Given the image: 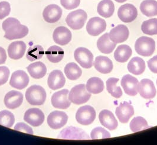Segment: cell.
<instances>
[{"label": "cell", "mask_w": 157, "mask_h": 145, "mask_svg": "<svg viewBox=\"0 0 157 145\" xmlns=\"http://www.w3.org/2000/svg\"><path fill=\"white\" fill-rule=\"evenodd\" d=\"M15 122V117L13 113L8 110L0 112V125L10 128Z\"/></svg>", "instance_id": "cell-39"}, {"label": "cell", "mask_w": 157, "mask_h": 145, "mask_svg": "<svg viewBox=\"0 0 157 145\" xmlns=\"http://www.w3.org/2000/svg\"><path fill=\"white\" fill-rule=\"evenodd\" d=\"M118 17L124 23H131L138 16V11L134 5L125 4L121 6L118 11Z\"/></svg>", "instance_id": "cell-9"}, {"label": "cell", "mask_w": 157, "mask_h": 145, "mask_svg": "<svg viewBox=\"0 0 157 145\" xmlns=\"http://www.w3.org/2000/svg\"><path fill=\"white\" fill-rule=\"evenodd\" d=\"M14 130L18 131L24 132L27 134L33 135V130L31 127L28 126L24 123H18L14 127Z\"/></svg>", "instance_id": "cell-44"}, {"label": "cell", "mask_w": 157, "mask_h": 145, "mask_svg": "<svg viewBox=\"0 0 157 145\" xmlns=\"http://www.w3.org/2000/svg\"><path fill=\"white\" fill-rule=\"evenodd\" d=\"M141 30L145 34L150 36L157 34V18H151L142 23Z\"/></svg>", "instance_id": "cell-36"}, {"label": "cell", "mask_w": 157, "mask_h": 145, "mask_svg": "<svg viewBox=\"0 0 157 145\" xmlns=\"http://www.w3.org/2000/svg\"><path fill=\"white\" fill-rule=\"evenodd\" d=\"M96 116V113L92 107L85 105L78 108L76 114V119L79 124L87 126L94 121Z\"/></svg>", "instance_id": "cell-6"}, {"label": "cell", "mask_w": 157, "mask_h": 145, "mask_svg": "<svg viewBox=\"0 0 157 145\" xmlns=\"http://www.w3.org/2000/svg\"><path fill=\"white\" fill-rule=\"evenodd\" d=\"M87 18V13L82 9L70 13L66 19L67 24L73 30L81 29L85 24Z\"/></svg>", "instance_id": "cell-5"}, {"label": "cell", "mask_w": 157, "mask_h": 145, "mask_svg": "<svg viewBox=\"0 0 157 145\" xmlns=\"http://www.w3.org/2000/svg\"><path fill=\"white\" fill-rule=\"evenodd\" d=\"M149 70L155 73H157V55L150 59L147 62Z\"/></svg>", "instance_id": "cell-45"}, {"label": "cell", "mask_w": 157, "mask_h": 145, "mask_svg": "<svg viewBox=\"0 0 157 145\" xmlns=\"http://www.w3.org/2000/svg\"><path fill=\"white\" fill-rule=\"evenodd\" d=\"M24 120L33 127H38L44 121V114L37 108H30L24 114Z\"/></svg>", "instance_id": "cell-10"}, {"label": "cell", "mask_w": 157, "mask_h": 145, "mask_svg": "<svg viewBox=\"0 0 157 145\" xmlns=\"http://www.w3.org/2000/svg\"><path fill=\"white\" fill-rule=\"evenodd\" d=\"M74 57L80 65L84 68L89 69L93 66L94 55L87 49L83 47L76 49L74 53Z\"/></svg>", "instance_id": "cell-7"}, {"label": "cell", "mask_w": 157, "mask_h": 145, "mask_svg": "<svg viewBox=\"0 0 157 145\" xmlns=\"http://www.w3.org/2000/svg\"><path fill=\"white\" fill-rule=\"evenodd\" d=\"M64 73L69 80L75 81L81 76L82 71L78 65L74 62H71L66 65Z\"/></svg>", "instance_id": "cell-34"}, {"label": "cell", "mask_w": 157, "mask_h": 145, "mask_svg": "<svg viewBox=\"0 0 157 145\" xmlns=\"http://www.w3.org/2000/svg\"><path fill=\"white\" fill-rule=\"evenodd\" d=\"M97 11L101 16L109 18L115 11V5L111 0H102L98 5Z\"/></svg>", "instance_id": "cell-28"}, {"label": "cell", "mask_w": 157, "mask_h": 145, "mask_svg": "<svg viewBox=\"0 0 157 145\" xmlns=\"http://www.w3.org/2000/svg\"><path fill=\"white\" fill-rule=\"evenodd\" d=\"M26 50V45L23 41H16L11 43L8 48L9 57L14 60L21 59Z\"/></svg>", "instance_id": "cell-24"}, {"label": "cell", "mask_w": 157, "mask_h": 145, "mask_svg": "<svg viewBox=\"0 0 157 145\" xmlns=\"http://www.w3.org/2000/svg\"><path fill=\"white\" fill-rule=\"evenodd\" d=\"M94 65L98 72L103 74L110 73L113 68L112 61L109 57L104 56L96 57Z\"/></svg>", "instance_id": "cell-25"}, {"label": "cell", "mask_w": 157, "mask_h": 145, "mask_svg": "<svg viewBox=\"0 0 157 145\" xmlns=\"http://www.w3.org/2000/svg\"><path fill=\"white\" fill-rule=\"evenodd\" d=\"M2 27L5 31L4 37L10 41L21 39L29 33V29L27 26L22 25L15 18L10 17L4 20Z\"/></svg>", "instance_id": "cell-1"}, {"label": "cell", "mask_w": 157, "mask_h": 145, "mask_svg": "<svg viewBox=\"0 0 157 145\" xmlns=\"http://www.w3.org/2000/svg\"><path fill=\"white\" fill-rule=\"evenodd\" d=\"M106 23L105 20L100 17L91 18L86 25L87 32L92 36H97L105 31Z\"/></svg>", "instance_id": "cell-12"}, {"label": "cell", "mask_w": 157, "mask_h": 145, "mask_svg": "<svg viewBox=\"0 0 157 145\" xmlns=\"http://www.w3.org/2000/svg\"><path fill=\"white\" fill-rule=\"evenodd\" d=\"M11 11V7L9 2L2 1L0 2V20L8 16Z\"/></svg>", "instance_id": "cell-41"}, {"label": "cell", "mask_w": 157, "mask_h": 145, "mask_svg": "<svg viewBox=\"0 0 157 145\" xmlns=\"http://www.w3.org/2000/svg\"><path fill=\"white\" fill-rule=\"evenodd\" d=\"M57 138L64 139H89L90 137L82 129L69 127L63 129Z\"/></svg>", "instance_id": "cell-21"}, {"label": "cell", "mask_w": 157, "mask_h": 145, "mask_svg": "<svg viewBox=\"0 0 157 145\" xmlns=\"http://www.w3.org/2000/svg\"><path fill=\"white\" fill-rule=\"evenodd\" d=\"M135 49L136 53L141 56L150 57L155 51V42L151 37L142 36L136 41Z\"/></svg>", "instance_id": "cell-3"}, {"label": "cell", "mask_w": 157, "mask_h": 145, "mask_svg": "<svg viewBox=\"0 0 157 145\" xmlns=\"http://www.w3.org/2000/svg\"><path fill=\"white\" fill-rule=\"evenodd\" d=\"M69 91L67 89H64L53 94L52 97L51 101L52 105L56 108L67 109L71 104V101L69 99L68 95Z\"/></svg>", "instance_id": "cell-8"}, {"label": "cell", "mask_w": 157, "mask_h": 145, "mask_svg": "<svg viewBox=\"0 0 157 145\" xmlns=\"http://www.w3.org/2000/svg\"><path fill=\"white\" fill-rule=\"evenodd\" d=\"M117 46V43L110 41L109 33H106L99 38L97 41V47L103 53H112Z\"/></svg>", "instance_id": "cell-26"}, {"label": "cell", "mask_w": 157, "mask_h": 145, "mask_svg": "<svg viewBox=\"0 0 157 145\" xmlns=\"http://www.w3.org/2000/svg\"><path fill=\"white\" fill-rule=\"evenodd\" d=\"M130 129L133 132L140 131L149 128L147 120L142 117H136L130 123Z\"/></svg>", "instance_id": "cell-38"}, {"label": "cell", "mask_w": 157, "mask_h": 145, "mask_svg": "<svg viewBox=\"0 0 157 145\" xmlns=\"http://www.w3.org/2000/svg\"><path fill=\"white\" fill-rule=\"evenodd\" d=\"M99 119L102 126L109 130H114L118 127V121L113 114L109 110H103L101 111L99 114Z\"/></svg>", "instance_id": "cell-23"}, {"label": "cell", "mask_w": 157, "mask_h": 145, "mask_svg": "<svg viewBox=\"0 0 157 145\" xmlns=\"http://www.w3.org/2000/svg\"><path fill=\"white\" fill-rule=\"evenodd\" d=\"M7 60V54L5 49L0 47V65L4 64Z\"/></svg>", "instance_id": "cell-46"}, {"label": "cell", "mask_w": 157, "mask_h": 145, "mask_svg": "<svg viewBox=\"0 0 157 145\" xmlns=\"http://www.w3.org/2000/svg\"><path fill=\"white\" fill-rule=\"evenodd\" d=\"M60 4L64 8L70 10L78 7L80 0H60Z\"/></svg>", "instance_id": "cell-42"}, {"label": "cell", "mask_w": 157, "mask_h": 145, "mask_svg": "<svg viewBox=\"0 0 157 145\" xmlns=\"http://www.w3.org/2000/svg\"><path fill=\"white\" fill-rule=\"evenodd\" d=\"M138 80L131 75H124L121 80V85L126 94L135 96L138 92Z\"/></svg>", "instance_id": "cell-13"}, {"label": "cell", "mask_w": 157, "mask_h": 145, "mask_svg": "<svg viewBox=\"0 0 157 145\" xmlns=\"http://www.w3.org/2000/svg\"><path fill=\"white\" fill-rule=\"evenodd\" d=\"M132 53V49L130 46L126 45L119 46L114 53V57L118 62L124 63L126 62Z\"/></svg>", "instance_id": "cell-31"}, {"label": "cell", "mask_w": 157, "mask_h": 145, "mask_svg": "<svg viewBox=\"0 0 157 145\" xmlns=\"http://www.w3.org/2000/svg\"><path fill=\"white\" fill-rule=\"evenodd\" d=\"M46 92L42 87L33 85L27 89L25 98L30 104L33 105H43L46 99Z\"/></svg>", "instance_id": "cell-2"}, {"label": "cell", "mask_w": 157, "mask_h": 145, "mask_svg": "<svg viewBox=\"0 0 157 145\" xmlns=\"http://www.w3.org/2000/svg\"><path fill=\"white\" fill-rule=\"evenodd\" d=\"M115 113L120 122L126 123L134 114V107L129 103L124 101L117 108Z\"/></svg>", "instance_id": "cell-18"}, {"label": "cell", "mask_w": 157, "mask_h": 145, "mask_svg": "<svg viewBox=\"0 0 157 145\" xmlns=\"http://www.w3.org/2000/svg\"><path fill=\"white\" fill-rule=\"evenodd\" d=\"M68 120L66 113L60 111H55L50 113L47 117V123L53 129H61L66 125Z\"/></svg>", "instance_id": "cell-11"}, {"label": "cell", "mask_w": 157, "mask_h": 145, "mask_svg": "<svg viewBox=\"0 0 157 145\" xmlns=\"http://www.w3.org/2000/svg\"><path fill=\"white\" fill-rule=\"evenodd\" d=\"M29 83V77L28 75L22 70H18L13 73L10 84V85L18 89H23L27 87Z\"/></svg>", "instance_id": "cell-15"}, {"label": "cell", "mask_w": 157, "mask_h": 145, "mask_svg": "<svg viewBox=\"0 0 157 145\" xmlns=\"http://www.w3.org/2000/svg\"><path fill=\"white\" fill-rule=\"evenodd\" d=\"M10 70L5 66H0V85H2L8 81Z\"/></svg>", "instance_id": "cell-43"}, {"label": "cell", "mask_w": 157, "mask_h": 145, "mask_svg": "<svg viewBox=\"0 0 157 145\" xmlns=\"http://www.w3.org/2000/svg\"></svg>", "instance_id": "cell-48"}, {"label": "cell", "mask_w": 157, "mask_h": 145, "mask_svg": "<svg viewBox=\"0 0 157 145\" xmlns=\"http://www.w3.org/2000/svg\"><path fill=\"white\" fill-rule=\"evenodd\" d=\"M128 69L134 75H141L145 69V61L141 57H134L128 63Z\"/></svg>", "instance_id": "cell-29"}, {"label": "cell", "mask_w": 157, "mask_h": 145, "mask_svg": "<svg viewBox=\"0 0 157 145\" xmlns=\"http://www.w3.org/2000/svg\"><path fill=\"white\" fill-rule=\"evenodd\" d=\"M115 1H117V2H119V3H123V2H125L126 1H127V0H115Z\"/></svg>", "instance_id": "cell-47"}, {"label": "cell", "mask_w": 157, "mask_h": 145, "mask_svg": "<svg viewBox=\"0 0 157 145\" xmlns=\"http://www.w3.org/2000/svg\"><path fill=\"white\" fill-rule=\"evenodd\" d=\"M140 10L145 16H157V1L155 0H144L140 5Z\"/></svg>", "instance_id": "cell-30"}, {"label": "cell", "mask_w": 157, "mask_h": 145, "mask_svg": "<svg viewBox=\"0 0 157 145\" xmlns=\"http://www.w3.org/2000/svg\"><path fill=\"white\" fill-rule=\"evenodd\" d=\"M65 83L66 79L61 71L55 70L50 73L47 80V84L49 88L52 90L62 88Z\"/></svg>", "instance_id": "cell-22"}, {"label": "cell", "mask_w": 157, "mask_h": 145, "mask_svg": "<svg viewBox=\"0 0 157 145\" xmlns=\"http://www.w3.org/2000/svg\"><path fill=\"white\" fill-rule=\"evenodd\" d=\"M91 97V93L87 90L85 84H78L71 89L69 94V99L75 104L86 103Z\"/></svg>", "instance_id": "cell-4"}, {"label": "cell", "mask_w": 157, "mask_h": 145, "mask_svg": "<svg viewBox=\"0 0 157 145\" xmlns=\"http://www.w3.org/2000/svg\"><path fill=\"white\" fill-rule=\"evenodd\" d=\"M119 80L118 78H110L106 81V89L108 92L112 97L116 98H119L122 96V89L120 87L117 85Z\"/></svg>", "instance_id": "cell-35"}, {"label": "cell", "mask_w": 157, "mask_h": 145, "mask_svg": "<svg viewBox=\"0 0 157 145\" xmlns=\"http://www.w3.org/2000/svg\"><path fill=\"white\" fill-rule=\"evenodd\" d=\"M90 136L92 139H106L110 138V134L105 129L101 127H98L92 130L90 133Z\"/></svg>", "instance_id": "cell-40"}, {"label": "cell", "mask_w": 157, "mask_h": 145, "mask_svg": "<svg viewBox=\"0 0 157 145\" xmlns=\"http://www.w3.org/2000/svg\"><path fill=\"white\" fill-rule=\"evenodd\" d=\"M27 69L30 76L34 79H41L43 78L47 73V68L41 62L33 63L30 65Z\"/></svg>", "instance_id": "cell-27"}, {"label": "cell", "mask_w": 157, "mask_h": 145, "mask_svg": "<svg viewBox=\"0 0 157 145\" xmlns=\"http://www.w3.org/2000/svg\"><path fill=\"white\" fill-rule=\"evenodd\" d=\"M62 13L63 11L59 6L56 4H51L44 9L43 17L47 23H55L61 18Z\"/></svg>", "instance_id": "cell-14"}, {"label": "cell", "mask_w": 157, "mask_h": 145, "mask_svg": "<svg viewBox=\"0 0 157 145\" xmlns=\"http://www.w3.org/2000/svg\"><path fill=\"white\" fill-rule=\"evenodd\" d=\"M46 55L48 61L52 63H58L63 59L64 50L57 46H53L48 49Z\"/></svg>", "instance_id": "cell-32"}, {"label": "cell", "mask_w": 157, "mask_h": 145, "mask_svg": "<svg viewBox=\"0 0 157 145\" xmlns=\"http://www.w3.org/2000/svg\"><path fill=\"white\" fill-rule=\"evenodd\" d=\"M72 34L69 29L64 26H60L53 32V38L55 42L58 45L64 46L70 43Z\"/></svg>", "instance_id": "cell-19"}, {"label": "cell", "mask_w": 157, "mask_h": 145, "mask_svg": "<svg viewBox=\"0 0 157 145\" xmlns=\"http://www.w3.org/2000/svg\"><path fill=\"white\" fill-rule=\"evenodd\" d=\"M110 41L115 43H120L126 41L129 36L128 27L124 24H119L113 28L109 33Z\"/></svg>", "instance_id": "cell-16"}, {"label": "cell", "mask_w": 157, "mask_h": 145, "mask_svg": "<svg viewBox=\"0 0 157 145\" xmlns=\"http://www.w3.org/2000/svg\"><path fill=\"white\" fill-rule=\"evenodd\" d=\"M138 92L145 99H152L155 97L157 94L153 82L148 79H143L139 82Z\"/></svg>", "instance_id": "cell-17"}, {"label": "cell", "mask_w": 157, "mask_h": 145, "mask_svg": "<svg viewBox=\"0 0 157 145\" xmlns=\"http://www.w3.org/2000/svg\"><path fill=\"white\" fill-rule=\"evenodd\" d=\"M44 55V50L42 46L35 45L28 49L26 57L29 61L33 62L41 59Z\"/></svg>", "instance_id": "cell-37"}, {"label": "cell", "mask_w": 157, "mask_h": 145, "mask_svg": "<svg viewBox=\"0 0 157 145\" xmlns=\"http://www.w3.org/2000/svg\"><path fill=\"white\" fill-rule=\"evenodd\" d=\"M86 87L90 93L98 94L103 91L104 84L101 78L98 77H92L88 80Z\"/></svg>", "instance_id": "cell-33"}, {"label": "cell", "mask_w": 157, "mask_h": 145, "mask_svg": "<svg viewBox=\"0 0 157 145\" xmlns=\"http://www.w3.org/2000/svg\"><path fill=\"white\" fill-rule=\"evenodd\" d=\"M4 104L7 108L14 110L18 108L23 102V95L17 91L8 92L4 97Z\"/></svg>", "instance_id": "cell-20"}]
</instances>
